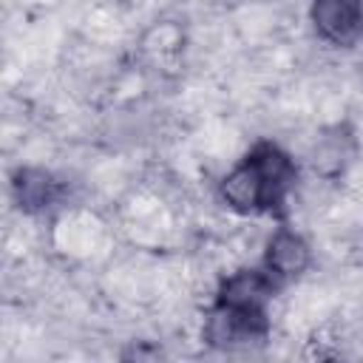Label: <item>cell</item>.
Here are the masks:
<instances>
[{
    "mask_svg": "<svg viewBox=\"0 0 363 363\" xmlns=\"http://www.w3.org/2000/svg\"><path fill=\"white\" fill-rule=\"evenodd\" d=\"M292 187L295 167L289 156L272 145H264L224 176L221 196L238 213H264L284 204Z\"/></svg>",
    "mask_w": 363,
    "mask_h": 363,
    "instance_id": "cell-1",
    "label": "cell"
},
{
    "mask_svg": "<svg viewBox=\"0 0 363 363\" xmlns=\"http://www.w3.org/2000/svg\"><path fill=\"white\" fill-rule=\"evenodd\" d=\"M315 28L335 45H352L363 34V3L360 0H315Z\"/></svg>",
    "mask_w": 363,
    "mask_h": 363,
    "instance_id": "cell-2",
    "label": "cell"
},
{
    "mask_svg": "<svg viewBox=\"0 0 363 363\" xmlns=\"http://www.w3.org/2000/svg\"><path fill=\"white\" fill-rule=\"evenodd\" d=\"M267 267L278 278L301 275L309 267V244L295 230H278L267 250Z\"/></svg>",
    "mask_w": 363,
    "mask_h": 363,
    "instance_id": "cell-3",
    "label": "cell"
}]
</instances>
